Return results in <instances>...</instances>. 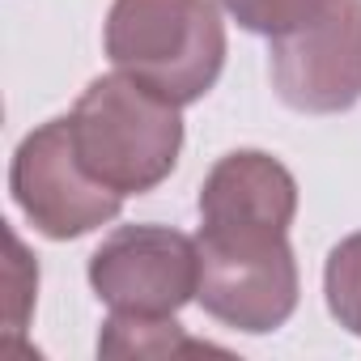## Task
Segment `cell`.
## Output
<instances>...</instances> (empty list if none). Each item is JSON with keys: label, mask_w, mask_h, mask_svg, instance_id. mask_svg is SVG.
Instances as JSON below:
<instances>
[{"label": "cell", "mask_w": 361, "mask_h": 361, "mask_svg": "<svg viewBox=\"0 0 361 361\" xmlns=\"http://www.w3.org/2000/svg\"><path fill=\"white\" fill-rule=\"evenodd\" d=\"M68 128L81 166L123 200L161 188L183 153V106L128 73L94 77L73 102Z\"/></svg>", "instance_id": "cell-1"}, {"label": "cell", "mask_w": 361, "mask_h": 361, "mask_svg": "<svg viewBox=\"0 0 361 361\" xmlns=\"http://www.w3.org/2000/svg\"><path fill=\"white\" fill-rule=\"evenodd\" d=\"M226 47L221 0H115L102 26V51L115 73L178 106L200 102L221 81Z\"/></svg>", "instance_id": "cell-2"}, {"label": "cell", "mask_w": 361, "mask_h": 361, "mask_svg": "<svg viewBox=\"0 0 361 361\" xmlns=\"http://www.w3.org/2000/svg\"><path fill=\"white\" fill-rule=\"evenodd\" d=\"M200 289L196 302L209 319L243 336H268L298 310L302 276L289 230H213L200 226Z\"/></svg>", "instance_id": "cell-3"}, {"label": "cell", "mask_w": 361, "mask_h": 361, "mask_svg": "<svg viewBox=\"0 0 361 361\" xmlns=\"http://www.w3.org/2000/svg\"><path fill=\"white\" fill-rule=\"evenodd\" d=\"M9 192L22 217L51 243L85 238L123 213V196L81 166L68 115L26 132L9 161Z\"/></svg>", "instance_id": "cell-4"}, {"label": "cell", "mask_w": 361, "mask_h": 361, "mask_svg": "<svg viewBox=\"0 0 361 361\" xmlns=\"http://www.w3.org/2000/svg\"><path fill=\"white\" fill-rule=\"evenodd\" d=\"M276 98L302 115H340L361 102V0H323L293 30L268 39Z\"/></svg>", "instance_id": "cell-5"}, {"label": "cell", "mask_w": 361, "mask_h": 361, "mask_svg": "<svg viewBox=\"0 0 361 361\" xmlns=\"http://www.w3.org/2000/svg\"><path fill=\"white\" fill-rule=\"evenodd\" d=\"M90 289L111 314H178L196 302L200 251L174 226H119L90 255Z\"/></svg>", "instance_id": "cell-6"}, {"label": "cell", "mask_w": 361, "mask_h": 361, "mask_svg": "<svg viewBox=\"0 0 361 361\" xmlns=\"http://www.w3.org/2000/svg\"><path fill=\"white\" fill-rule=\"evenodd\" d=\"M196 213L213 230H289L298 217V178L264 149H234L204 174Z\"/></svg>", "instance_id": "cell-7"}, {"label": "cell", "mask_w": 361, "mask_h": 361, "mask_svg": "<svg viewBox=\"0 0 361 361\" xmlns=\"http://www.w3.org/2000/svg\"><path fill=\"white\" fill-rule=\"evenodd\" d=\"M174 353H226L192 340L174 314H111L98 336V357H174Z\"/></svg>", "instance_id": "cell-8"}, {"label": "cell", "mask_w": 361, "mask_h": 361, "mask_svg": "<svg viewBox=\"0 0 361 361\" xmlns=\"http://www.w3.org/2000/svg\"><path fill=\"white\" fill-rule=\"evenodd\" d=\"M323 298H327V310L331 319L361 336V230L340 238L331 251H327V264H323Z\"/></svg>", "instance_id": "cell-9"}, {"label": "cell", "mask_w": 361, "mask_h": 361, "mask_svg": "<svg viewBox=\"0 0 361 361\" xmlns=\"http://www.w3.org/2000/svg\"><path fill=\"white\" fill-rule=\"evenodd\" d=\"M323 0H221V9L251 35L276 39L293 26H302Z\"/></svg>", "instance_id": "cell-10"}, {"label": "cell", "mask_w": 361, "mask_h": 361, "mask_svg": "<svg viewBox=\"0 0 361 361\" xmlns=\"http://www.w3.org/2000/svg\"><path fill=\"white\" fill-rule=\"evenodd\" d=\"M9 331L18 336L26 327V314H30V302H35V289H39V264L26 255L22 238L9 230Z\"/></svg>", "instance_id": "cell-11"}]
</instances>
